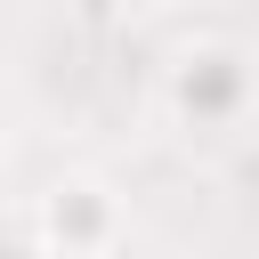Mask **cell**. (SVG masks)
I'll use <instances>...</instances> for the list:
<instances>
[{
	"instance_id": "7a4b0ae2",
	"label": "cell",
	"mask_w": 259,
	"mask_h": 259,
	"mask_svg": "<svg viewBox=\"0 0 259 259\" xmlns=\"http://www.w3.org/2000/svg\"><path fill=\"white\" fill-rule=\"evenodd\" d=\"M24 235H32V259H113L130 243V202L97 170H57L32 194Z\"/></svg>"
},
{
	"instance_id": "3957f363",
	"label": "cell",
	"mask_w": 259,
	"mask_h": 259,
	"mask_svg": "<svg viewBox=\"0 0 259 259\" xmlns=\"http://www.w3.org/2000/svg\"><path fill=\"white\" fill-rule=\"evenodd\" d=\"M8 146H16V105H8V89H0V162H8Z\"/></svg>"
},
{
	"instance_id": "6da1fadb",
	"label": "cell",
	"mask_w": 259,
	"mask_h": 259,
	"mask_svg": "<svg viewBox=\"0 0 259 259\" xmlns=\"http://www.w3.org/2000/svg\"><path fill=\"white\" fill-rule=\"evenodd\" d=\"M259 105V57L243 40H219V32H194L186 49H170L162 65V113L194 138H227L243 130Z\"/></svg>"
}]
</instances>
